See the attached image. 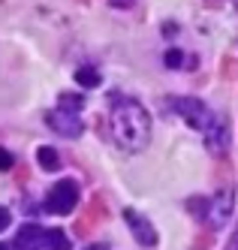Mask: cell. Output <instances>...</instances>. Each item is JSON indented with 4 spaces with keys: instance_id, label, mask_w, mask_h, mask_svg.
<instances>
[{
    "instance_id": "4fadbf2b",
    "label": "cell",
    "mask_w": 238,
    "mask_h": 250,
    "mask_svg": "<svg viewBox=\"0 0 238 250\" xmlns=\"http://www.w3.org/2000/svg\"><path fill=\"white\" fill-rule=\"evenodd\" d=\"M226 250H238V232L232 235V241H229V247H226Z\"/></svg>"
},
{
    "instance_id": "9c48e42d",
    "label": "cell",
    "mask_w": 238,
    "mask_h": 250,
    "mask_svg": "<svg viewBox=\"0 0 238 250\" xmlns=\"http://www.w3.org/2000/svg\"><path fill=\"white\" fill-rule=\"evenodd\" d=\"M76 82L82 84V87H97L100 84V73L94 66H82L79 73H76Z\"/></svg>"
},
{
    "instance_id": "277c9868",
    "label": "cell",
    "mask_w": 238,
    "mask_h": 250,
    "mask_svg": "<svg viewBox=\"0 0 238 250\" xmlns=\"http://www.w3.org/2000/svg\"><path fill=\"white\" fill-rule=\"evenodd\" d=\"M18 250H69V238L64 229H43V226H22L15 235Z\"/></svg>"
},
{
    "instance_id": "5b68a950",
    "label": "cell",
    "mask_w": 238,
    "mask_h": 250,
    "mask_svg": "<svg viewBox=\"0 0 238 250\" xmlns=\"http://www.w3.org/2000/svg\"><path fill=\"white\" fill-rule=\"evenodd\" d=\"M76 202H79V184L76 181H58L51 190H48V196H45V211H51V214H72V208H76Z\"/></svg>"
},
{
    "instance_id": "52a82bcc",
    "label": "cell",
    "mask_w": 238,
    "mask_h": 250,
    "mask_svg": "<svg viewBox=\"0 0 238 250\" xmlns=\"http://www.w3.org/2000/svg\"><path fill=\"white\" fill-rule=\"evenodd\" d=\"M232 214V190L226 187L217 199H211V211H208V220L214 223V226H223L226 223V217Z\"/></svg>"
},
{
    "instance_id": "7a4b0ae2",
    "label": "cell",
    "mask_w": 238,
    "mask_h": 250,
    "mask_svg": "<svg viewBox=\"0 0 238 250\" xmlns=\"http://www.w3.org/2000/svg\"><path fill=\"white\" fill-rule=\"evenodd\" d=\"M169 112L178 115L184 124H190L193 130H199L205 136V145L211 154H223L229 145V124L223 115L211 112L202 100H193V97H169L166 100Z\"/></svg>"
},
{
    "instance_id": "5bb4252c",
    "label": "cell",
    "mask_w": 238,
    "mask_h": 250,
    "mask_svg": "<svg viewBox=\"0 0 238 250\" xmlns=\"http://www.w3.org/2000/svg\"><path fill=\"white\" fill-rule=\"evenodd\" d=\"M112 3H115V6H118V3H121V6H127V3H130V0H112Z\"/></svg>"
},
{
    "instance_id": "2e32d148",
    "label": "cell",
    "mask_w": 238,
    "mask_h": 250,
    "mask_svg": "<svg viewBox=\"0 0 238 250\" xmlns=\"http://www.w3.org/2000/svg\"><path fill=\"white\" fill-rule=\"evenodd\" d=\"M0 250H6V247H3V244H0Z\"/></svg>"
},
{
    "instance_id": "8992f818",
    "label": "cell",
    "mask_w": 238,
    "mask_h": 250,
    "mask_svg": "<svg viewBox=\"0 0 238 250\" xmlns=\"http://www.w3.org/2000/svg\"><path fill=\"white\" fill-rule=\"evenodd\" d=\"M124 220L130 223V229H133V235H136L139 244H145V247H154V244H157V232H154V226H151L148 220H142L133 208H124Z\"/></svg>"
},
{
    "instance_id": "30bf717a",
    "label": "cell",
    "mask_w": 238,
    "mask_h": 250,
    "mask_svg": "<svg viewBox=\"0 0 238 250\" xmlns=\"http://www.w3.org/2000/svg\"><path fill=\"white\" fill-rule=\"evenodd\" d=\"M12 163H15V160H12V154H9V151H3V148H0V172H6V169H12Z\"/></svg>"
},
{
    "instance_id": "3957f363",
    "label": "cell",
    "mask_w": 238,
    "mask_h": 250,
    "mask_svg": "<svg viewBox=\"0 0 238 250\" xmlns=\"http://www.w3.org/2000/svg\"><path fill=\"white\" fill-rule=\"evenodd\" d=\"M82 109H85L82 94H64L58 100V105L45 115V121H48V127L58 136L72 139V136H79L82 127H85V124H82Z\"/></svg>"
},
{
    "instance_id": "6da1fadb",
    "label": "cell",
    "mask_w": 238,
    "mask_h": 250,
    "mask_svg": "<svg viewBox=\"0 0 238 250\" xmlns=\"http://www.w3.org/2000/svg\"><path fill=\"white\" fill-rule=\"evenodd\" d=\"M106 130L112 145L124 154H139L151 139V118L145 105L133 97L112 94L108 97V115H106Z\"/></svg>"
},
{
    "instance_id": "9a60e30c",
    "label": "cell",
    "mask_w": 238,
    "mask_h": 250,
    "mask_svg": "<svg viewBox=\"0 0 238 250\" xmlns=\"http://www.w3.org/2000/svg\"><path fill=\"white\" fill-rule=\"evenodd\" d=\"M87 250H100V247H87Z\"/></svg>"
},
{
    "instance_id": "8fae6325",
    "label": "cell",
    "mask_w": 238,
    "mask_h": 250,
    "mask_svg": "<svg viewBox=\"0 0 238 250\" xmlns=\"http://www.w3.org/2000/svg\"><path fill=\"white\" fill-rule=\"evenodd\" d=\"M181 58H184V55H181V51H178V48H172V51H166V66H181Z\"/></svg>"
},
{
    "instance_id": "7c38bea8",
    "label": "cell",
    "mask_w": 238,
    "mask_h": 250,
    "mask_svg": "<svg viewBox=\"0 0 238 250\" xmlns=\"http://www.w3.org/2000/svg\"><path fill=\"white\" fill-rule=\"evenodd\" d=\"M9 220H12V214H9V208H3V205H0V232H3V229L9 226Z\"/></svg>"
},
{
    "instance_id": "ba28073f",
    "label": "cell",
    "mask_w": 238,
    "mask_h": 250,
    "mask_svg": "<svg viewBox=\"0 0 238 250\" xmlns=\"http://www.w3.org/2000/svg\"><path fill=\"white\" fill-rule=\"evenodd\" d=\"M36 157H40V166L45 172H58L61 169V157H58V151H54V148H40V151H36Z\"/></svg>"
}]
</instances>
